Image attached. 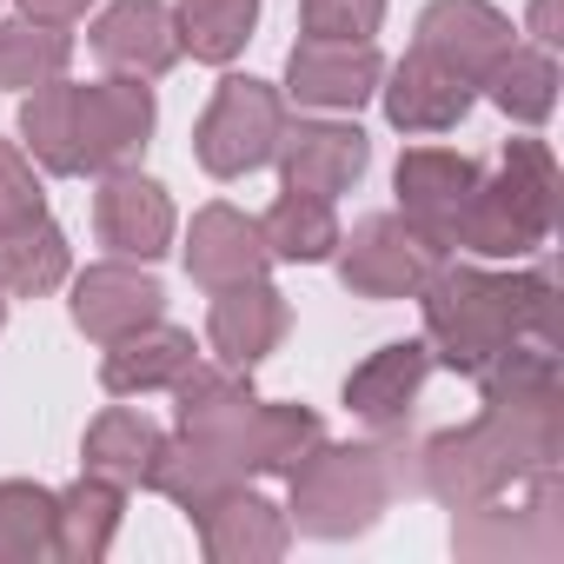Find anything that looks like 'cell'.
Segmentation results:
<instances>
[{"label":"cell","instance_id":"19","mask_svg":"<svg viewBox=\"0 0 564 564\" xmlns=\"http://www.w3.org/2000/svg\"><path fill=\"white\" fill-rule=\"evenodd\" d=\"M180 259H186V272H193V286H206V293L239 286V279H265V272H272V252H265L259 219L239 213V206H226V199H213V206L193 213Z\"/></svg>","mask_w":564,"mask_h":564},{"label":"cell","instance_id":"25","mask_svg":"<svg viewBox=\"0 0 564 564\" xmlns=\"http://www.w3.org/2000/svg\"><path fill=\"white\" fill-rule=\"evenodd\" d=\"M160 438H166V432H160L147 412H133V405H107V412L87 425V438H80V465H87L94 478L133 491V485H147Z\"/></svg>","mask_w":564,"mask_h":564},{"label":"cell","instance_id":"6","mask_svg":"<svg viewBox=\"0 0 564 564\" xmlns=\"http://www.w3.org/2000/svg\"><path fill=\"white\" fill-rule=\"evenodd\" d=\"M279 133H286V94L252 74H226L206 100V113L193 120V160L213 180H246L259 166H272Z\"/></svg>","mask_w":564,"mask_h":564},{"label":"cell","instance_id":"34","mask_svg":"<svg viewBox=\"0 0 564 564\" xmlns=\"http://www.w3.org/2000/svg\"><path fill=\"white\" fill-rule=\"evenodd\" d=\"M87 8H94V0H21V14H28V21H47V28L87 21Z\"/></svg>","mask_w":564,"mask_h":564},{"label":"cell","instance_id":"33","mask_svg":"<svg viewBox=\"0 0 564 564\" xmlns=\"http://www.w3.org/2000/svg\"><path fill=\"white\" fill-rule=\"evenodd\" d=\"M524 34L557 54V41H564V0H531V8H524Z\"/></svg>","mask_w":564,"mask_h":564},{"label":"cell","instance_id":"7","mask_svg":"<svg viewBox=\"0 0 564 564\" xmlns=\"http://www.w3.org/2000/svg\"><path fill=\"white\" fill-rule=\"evenodd\" d=\"M339 286L359 300H419V286L445 265V246L425 239L405 213H366L352 232H339Z\"/></svg>","mask_w":564,"mask_h":564},{"label":"cell","instance_id":"32","mask_svg":"<svg viewBox=\"0 0 564 564\" xmlns=\"http://www.w3.org/2000/svg\"><path fill=\"white\" fill-rule=\"evenodd\" d=\"M306 41H372L386 28V0H300Z\"/></svg>","mask_w":564,"mask_h":564},{"label":"cell","instance_id":"5","mask_svg":"<svg viewBox=\"0 0 564 564\" xmlns=\"http://www.w3.org/2000/svg\"><path fill=\"white\" fill-rule=\"evenodd\" d=\"M557 153L544 140H505L498 166H478V186L452 226V246L485 265H518L551 246L557 226Z\"/></svg>","mask_w":564,"mask_h":564},{"label":"cell","instance_id":"16","mask_svg":"<svg viewBox=\"0 0 564 564\" xmlns=\"http://www.w3.org/2000/svg\"><path fill=\"white\" fill-rule=\"evenodd\" d=\"M87 47H94V61H100L107 74L160 80V74H173V61H180V28H173V8H166V0H113V8L94 14Z\"/></svg>","mask_w":564,"mask_h":564},{"label":"cell","instance_id":"18","mask_svg":"<svg viewBox=\"0 0 564 564\" xmlns=\"http://www.w3.org/2000/svg\"><path fill=\"white\" fill-rule=\"evenodd\" d=\"M425 379H432L425 339H392V346L366 352V359L346 372V392H339V399H346V412H352L366 432H405V419H412Z\"/></svg>","mask_w":564,"mask_h":564},{"label":"cell","instance_id":"31","mask_svg":"<svg viewBox=\"0 0 564 564\" xmlns=\"http://www.w3.org/2000/svg\"><path fill=\"white\" fill-rule=\"evenodd\" d=\"M47 213V186L34 173V153L21 140H0V232H14Z\"/></svg>","mask_w":564,"mask_h":564},{"label":"cell","instance_id":"1","mask_svg":"<svg viewBox=\"0 0 564 564\" xmlns=\"http://www.w3.org/2000/svg\"><path fill=\"white\" fill-rule=\"evenodd\" d=\"M471 386H478V419L412 445L419 491L438 498L445 511L491 505V498L518 491L524 478L557 471V452H564L557 346H511Z\"/></svg>","mask_w":564,"mask_h":564},{"label":"cell","instance_id":"8","mask_svg":"<svg viewBox=\"0 0 564 564\" xmlns=\"http://www.w3.org/2000/svg\"><path fill=\"white\" fill-rule=\"evenodd\" d=\"M564 491H557V471H538L524 478V505H471L458 511L452 524V551L471 557V564H505V557H564Z\"/></svg>","mask_w":564,"mask_h":564},{"label":"cell","instance_id":"23","mask_svg":"<svg viewBox=\"0 0 564 564\" xmlns=\"http://www.w3.org/2000/svg\"><path fill=\"white\" fill-rule=\"evenodd\" d=\"M259 232H265V252L272 265H326L339 252V206L319 199V193H286L279 186V199L259 213Z\"/></svg>","mask_w":564,"mask_h":564},{"label":"cell","instance_id":"22","mask_svg":"<svg viewBox=\"0 0 564 564\" xmlns=\"http://www.w3.org/2000/svg\"><path fill=\"white\" fill-rule=\"evenodd\" d=\"M120 518H127V491L80 471L67 491H54V557L67 564H100L120 538Z\"/></svg>","mask_w":564,"mask_h":564},{"label":"cell","instance_id":"30","mask_svg":"<svg viewBox=\"0 0 564 564\" xmlns=\"http://www.w3.org/2000/svg\"><path fill=\"white\" fill-rule=\"evenodd\" d=\"M54 557V491L34 478H0V564Z\"/></svg>","mask_w":564,"mask_h":564},{"label":"cell","instance_id":"12","mask_svg":"<svg viewBox=\"0 0 564 564\" xmlns=\"http://www.w3.org/2000/svg\"><path fill=\"white\" fill-rule=\"evenodd\" d=\"M412 47L425 61H438L445 74L485 87V74L505 61L511 47V14L491 8V0H425V14L412 28Z\"/></svg>","mask_w":564,"mask_h":564},{"label":"cell","instance_id":"29","mask_svg":"<svg viewBox=\"0 0 564 564\" xmlns=\"http://www.w3.org/2000/svg\"><path fill=\"white\" fill-rule=\"evenodd\" d=\"M74 67V34L67 28H47V21H0V87L14 94H34L47 80H61Z\"/></svg>","mask_w":564,"mask_h":564},{"label":"cell","instance_id":"10","mask_svg":"<svg viewBox=\"0 0 564 564\" xmlns=\"http://www.w3.org/2000/svg\"><path fill=\"white\" fill-rule=\"evenodd\" d=\"M67 286H74L67 313H74V326H80L94 346H113V339H127L133 326L166 319V293H160V279H153L140 259H94L87 272L67 279Z\"/></svg>","mask_w":564,"mask_h":564},{"label":"cell","instance_id":"2","mask_svg":"<svg viewBox=\"0 0 564 564\" xmlns=\"http://www.w3.org/2000/svg\"><path fill=\"white\" fill-rule=\"evenodd\" d=\"M419 319H425V352L445 372L478 379L491 359L511 346H557V279L544 265H445L419 286Z\"/></svg>","mask_w":564,"mask_h":564},{"label":"cell","instance_id":"11","mask_svg":"<svg viewBox=\"0 0 564 564\" xmlns=\"http://www.w3.org/2000/svg\"><path fill=\"white\" fill-rule=\"evenodd\" d=\"M279 186L286 193H319V199H339L366 180L372 166V140L352 127V120H286L279 133Z\"/></svg>","mask_w":564,"mask_h":564},{"label":"cell","instance_id":"24","mask_svg":"<svg viewBox=\"0 0 564 564\" xmlns=\"http://www.w3.org/2000/svg\"><path fill=\"white\" fill-rule=\"evenodd\" d=\"M67 279H74V246L47 213L14 226V232H0V293L8 300H47Z\"/></svg>","mask_w":564,"mask_h":564},{"label":"cell","instance_id":"26","mask_svg":"<svg viewBox=\"0 0 564 564\" xmlns=\"http://www.w3.org/2000/svg\"><path fill=\"white\" fill-rule=\"evenodd\" d=\"M319 438H326V425H319L313 405L259 399V405H252V425H246V471H252V478H286Z\"/></svg>","mask_w":564,"mask_h":564},{"label":"cell","instance_id":"27","mask_svg":"<svg viewBox=\"0 0 564 564\" xmlns=\"http://www.w3.org/2000/svg\"><path fill=\"white\" fill-rule=\"evenodd\" d=\"M485 94H491V107L511 120V127H544L551 113H557V54L551 47H505V61L485 74Z\"/></svg>","mask_w":564,"mask_h":564},{"label":"cell","instance_id":"3","mask_svg":"<svg viewBox=\"0 0 564 564\" xmlns=\"http://www.w3.org/2000/svg\"><path fill=\"white\" fill-rule=\"evenodd\" d=\"M160 127V100L147 80L107 74V80H47L21 100V147L34 153L41 173L54 180H80V173H120L140 166V153L153 147Z\"/></svg>","mask_w":564,"mask_h":564},{"label":"cell","instance_id":"20","mask_svg":"<svg viewBox=\"0 0 564 564\" xmlns=\"http://www.w3.org/2000/svg\"><path fill=\"white\" fill-rule=\"evenodd\" d=\"M372 100L386 107V120H392L399 133L432 140V133H452V127L471 113L478 87H471V80H458V74H445L438 61H425V54L412 47L405 61H392V67H386V80H379V94H372Z\"/></svg>","mask_w":564,"mask_h":564},{"label":"cell","instance_id":"9","mask_svg":"<svg viewBox=\"0 0 564 564\" xmlns=\"http://www.w3.org/2000/svg\"><path fill=\"white\" fill-rule=\"evenodd\" d=\"M94 232L113 259H140L153 265L160 252H173V232H180V213H173V193L160 180H147L140 166H120V173H100V193H94Z\"/></svg>","mask_w":564,"mask_h":564},{"label":"cell","instance_id":"17","mask_svg":"<svg viewBox=\"0 0 564 564\" xmlns=\"http://www.w3.org/2000/svg\"><path fill=\"white\" fill-rule=\"evenodd\" d=\"M471 186H478V160H465V153H452V147H405L399 166H392L399 213H405L425 239H438L445 252H452V226H458Z\"/></svg>","mask_w":564,"mask_h":564},{"label":"cell","instance_id":"14","mask_svg":"<svg viewBox=\"0 0 564 564\" xmlns=\"http://www.w3.org/2000/svg\"><path fill=\"white\" fill-rule=\"evenodd\" d=\"M186 524L199 531L206 564H272V557L293 551V518H286V505H272L265 491H252V478L232 485V491H219V498H213L206 511H193Z\"/></svg>","mask_w":564,"mask_h":564},{"label":"cell","instance_id":"13","mask_svg":"<svg viewBox=\"0 0 564 564\" xmlns=\"http://www.w3.org/2000/svg\"><path fill=\"white\" fill-rule=\"evenodd\" d=\"M386 80V54L372 41H300L286 54V100L313 113H359Z\"/></svg>","mask_w":564,"mask_h":564},{"label":"cell","instance_id":"28","mask_svg":"<svg viewBox=\"0 0 564 564\" xmlns=\"http://www.w3.org/2000/svg\"><path fill=\"white\" fill-rule=\"evenodd\" d=\"M173 28H180V54L206 67H232L259 28V0H180Z\"/></svg>","mask_w":564,"mask_h":564},{"label":"cell","instance_id":"4","mask_svg":"<svg viewBox=\"0 0 564 564\" xmlns=\"http://www.w3.org/2000/svg\"><path fill=\"white\" fill-rule=\"evenodd\" d=\"M399 491H419V465L399 432H372L352 445L319 438L286 471V518H293V538L339 544V538L372 531Z\"/></svg>","mask_w":564,"mask_h":564},{"label":"cell","instance_id":"15","mask_svg":"<svg viewBox=\"0 0 564 564\" xmlns=\"http://www.w3.org/2000/svg\"><path fill=\"white\" fill-rule=\"evenodd\" d=\"M293 333V306L272 279H239V286H219L206 306V346L219 352V366H265Z\"/></svg>","mask_w":564,"mask_h":564},{"label":"cell","instance_id":"21","mask_svg":"<svg viewBox=\"0 0 564 564\" xmlns=\"http://www.w3.org/2000/svg\"><path fill=\"white\" fill-rule=\"evenodd\" d=\"M199 366V346L186 326H133L127 339H113L100 352V392L107 399H147V392H173L186 372Z\"/></svg>","mask_w":564,"mask_h":564},{"label":"cell","instance_id":"35","mask_svg":"<svg viewBox=\"0 0 564 564\" xmlns=\"http://www.w3.org/2000/svg\"><path fill=\"white\" fill-rule=\"evenodd\" d=\"M0 326H8V293H0Z\"/></svg>","mask_w":564,"mask_h":564}]
</instances>
